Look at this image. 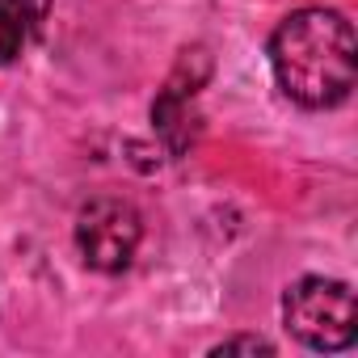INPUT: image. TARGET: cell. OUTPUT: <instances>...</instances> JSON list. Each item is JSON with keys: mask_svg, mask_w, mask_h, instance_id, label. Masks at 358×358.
<instances>
[{"mask_svg": "<svg viewBox=\"0 0 358 358\" xmlns=\"http://www.w3.org/2000/svg\"><path fill=\"white\" fill-rule=\"evenodd\" d=\"M274 85L299 110H337L358 80L354 22L329 5H303L287 13L270 34Z\"/></svg>", "mask_w": 358, "mask_h": 358, "instance_id": "1", "label": "cell"}, {"mask_svg": "<svg viewBox=\"0 0 358 358\" xmlns=\"http://www.w3.org/2000/svg\"><path fill=\"white\" fill-rule=\"evenodd\" d=\"M282 329L316 350V354H341L358 341V312H354V287L324 274H303L287 282L282 291Z\"/></svg>", "mask_w": 358, "mask_h": 358, "instance_id": "2", "label": "cell"}, {"mask_svg": "<svg viewBox=\"0 0 358 358\" xmlns=\"http://www.w3.org/2000/svg\"><path fill=\"white\" fill-rule=\"evenodd\" d=\"M72 241H76V253L89 270L122 274L135 262V249L143 241V215L135 211V203H127L118 194H101V199L80 207Z\"/></svg>", "mask_w": 358, "mask_h": 358, "instance_id": "3", "label": "cell"}, {"mask_svg": "<svg viewBox=\"0 0 358 358\" xmlns=\"http://www.w3.org/2000/svg\"><path fill=\"white\" fill-rule=\"evenodd\" d=\"M207 76H211L207 47H190V51H182L177 68L169 72L164 89L156 93V101H152V127L169 143V152H186V143L194 139V97L203 93Z\"/></svg>", "mask_w": 358, "mask_h": 358, "instance_id": "4", "label": "cell"}, {"mask_svg": "<svg viewBox=\"0 0 358 358\" xmlns=\"http://www.w3.org/2000/svg\"><path fill=\"white\" fill-rule=\"evenodd\" d=\"M47 13L51 0H0V68H13L34 47Z\"/></svg>", "mask_w": 358, "mask_h": 358, "instance_id": "5", "label": "cell"}, {"mask_svg": "<svg viewBox=\"0 0 358 358\" xmlns=\"http://www.w3.org/2000/svg\"><path fill=\"white\" fill-rule=\"evenodd\" d=\"M278 345L274 341H266V337H257V333H236V337H224V341H215L207 354L211 358H220V354H274Z\"/></svg>", "mask_w": 358, "mask_h": 358, "instance_id": "6", "label": "cell"}]
</instances>
